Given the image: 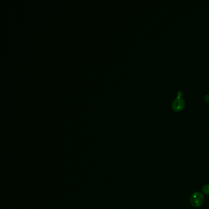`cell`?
I'll return each mask as SVG.
<instances>
[{
	"mask_svg": "<svg viewBox=\"0 0 209 209\" xmlns=\"http://www.w3.org/2000/svg\"><path fill=\"white\" fill-rule=\"evenodd\" d=\"M202 191L207 195H209V184H205L202 188Z\"/></svg>",
	"mask_w": 209,
	"mask_h": 209,
	"instance_id": "3",
	"label": "cell"
},
{
	"mask_svg": "<svg viewBox=\"0 0 209 209\" xmlns=\"http://www.w3.org/2000/svg\"><path fill=\"white\" fill-rule=\"evenodd\" d=\"M178 97H181L182 96H183V93H182V91H178Z\"/></svg>",
	"mask_w": 209,
	"mask_h": 209,
	"instance_id": "5",
	"label": "cell"
},
{
	"mask_svg": "<svg viewBox=\"0 0 209 209\" xmlns=\"http://www.w3.org/2000/svg\"><path fill=\"white\" fill-rule=\"evenodd\" d=\"M204 196L201 192H195L190 197V201L191 205L196 208L201 207L204 202Z\"/></svg>",
	"mask_w": 209,
	"mask_h": 209,
	"instance_id": "1",
	"label": "cell"
},
{
	"mask_svg": "<svg viewBox=\"0 0 209 209\" xmlns=\"http://www.w3.org/2000/svg\"><path fill=\"white\" fill-rule=\"evenodd\" d=\"M204 100H205L207 102L209 103V94H206V95L204 96Z\"/></svg>",
	"mask_w": 209,
	"mask_h": 209,
	"instance_id": "4",
	"label": "cell"
},
{
	"mask_svg": "<svg viewBox=\"0 0 209 209\" xmlns=\"http://www.w3.org/2000/svg\"><path fill=\"white\" fill-rule=\"evenodd\" d=\"M185 101L181 97H177L175 99L172 103V109L175 112L181 111L184 108Z\"/></svg>",
	"mask_w": 209,
	"mask_h": 209,
	"instance_id": "2",
	"label": "cell"
}]
</instances>
